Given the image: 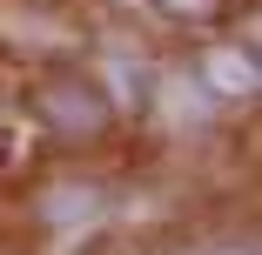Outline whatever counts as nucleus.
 <instances>
[{
  "mask_svg": "<svg viewBox=\"0 0 262 255\" xmlns=\"http://www.w3.org/2000/svg\"><path fill=\"white\" fill-rule=\"evenodd\" d=\"M208 74H215V87H229V94H249V87H255V67L235 61V54H215V61H208Z\"/></svg>",
  "mask_w": 262,
  "mask_h": 255,
  "instance_id": "f257e3e1",
  "label": "nucleus"
},
{
  "mask_svg": "<svg viewBox=\"0 0 262 255\" xmlns=\"http://www.w3.org/2000/svg\"><path fill=\"white\" fill-rule=\"evenodd\" d=\"M175 7H202V0H175Z\"/></svg>",
  "mask_w": 262,
  "mask_h": 255,
  "instance_id": "f03ea898",
  "label": "nucleus"
}]
</instances>
